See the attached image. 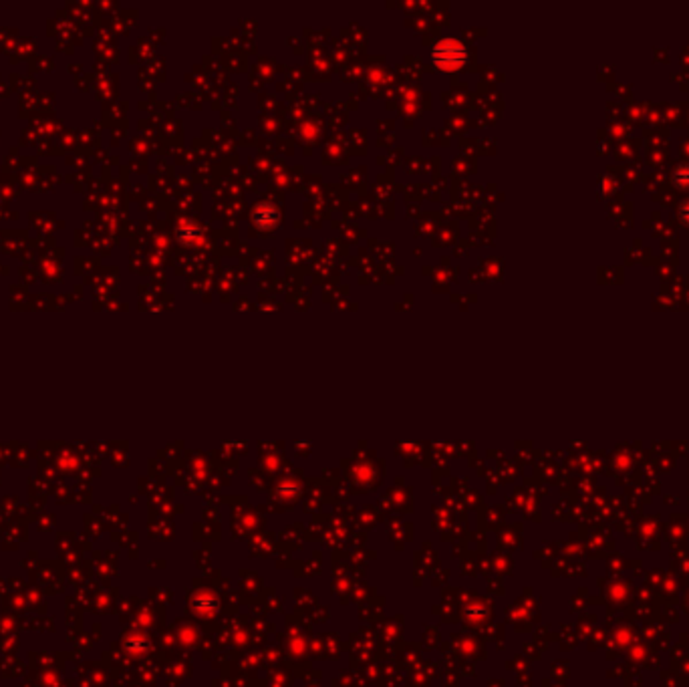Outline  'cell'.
<instances>
[{
  "label": "cell",
  "instance_id": "obj_1",
  "mask_svg": "<svg viewBox=\"0 0 689 687\" xmlns=\"http://www.w3.org/2000/svg\"><path fill=\"white\" fill-rule=\"evenodd\" d=\"M681 220H683V222H686V224L689 226V202L681 206Z\"/></svg>",
  "mask_w": 689,
  "mask_h": 687
}]
</instances>
